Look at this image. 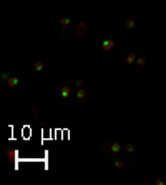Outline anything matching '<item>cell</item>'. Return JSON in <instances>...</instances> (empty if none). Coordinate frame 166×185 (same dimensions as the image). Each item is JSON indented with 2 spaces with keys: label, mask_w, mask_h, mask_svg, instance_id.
Returning <instances> with one entry per match:
<instances>
[{
  "label": "cell",
  "mask_w": 166,
  "mask_h": 185,
  "mask_svg": "<svg viewBox=\"0 0 166 185\" xmlns=\"http://www.w3.org/2000/svg\"><path fill=\"white\" fill-rule=\"evenodd\" d=\"M101 47H103V50H105V52H111V50L115 49V40H113V39H106V40H103Z\"/></svg>",
  "instance_id": "obj_1"
},
{
  "label": "cell",
  "mask_w": 166,
  "mask_h": 185,
  "mask_svg": "<svg viewBox=\"0 0 166 185\" xmlns=\"http://www.w3.org/2000/svg\"><path fill=\"white\" fill-rule=\"evenodd\" d=\"M70 94H71V90H70L68 85H63V87L60 88V97L62 98H68Z\"/></svg>",
  "instance_id": "obj_2"
},
{
  "label": "cell",
  "mask_w": 166,
  "mask_h": 185,
  "mask_svg": "<svg viewBox=\"0 0 166 185\" xmlns=\"http://www.w3.org/2000/svg\"><path fill=\"white\" fill-rule=\"evenodd\" d=\"M19 83H20V78L19 77H9V80H7V85H9L10 88L17 87Z\"/></svg>",
  "instance_id": "obj_3"
},
{
  "label": "cell",
  "mask_w": 166,
  "mask_h": 185,
  "mask_svg": "<svg viewBox=\"0 0 166 185\" xmlns=\"http://www.w3.org/2000/svg\"><path fill=\"white\" fill-rule=\"evenodd\" d=\"M135 19H131V17H128L126 20H125V27H126L128 30H131V29H135Z\"/></svg>",
  "instance_id": "obj_4"
},
{
  "label": "cell",
  "mask_w": 166,
  "mask_h": 185,
  "mask_svg": "<svg viewBox=\"0 0 166 185\" xmlns=\"http://www.w3.org/2000/svg\"><path fill=\"white\" fill-rule=\"evenodd\" d=\"M85 30H87V23H85V22H80L78 27H77V35H83Z\"/></svg>",
  "instance_id": "obj_5"
},
{
  "label": "cell",
  "mask_w": 166,
  "mask_h": 185,
  "mask_svg": "<svg viewBox=\"0 0 166 185\" xmlns=\"http://www.w3.org/2000/svg\"><path fill=\"white\" fill-rule=\"evenodd\" d=\"M110 150H111L113 154H120V152H121V145H120L118 142H113V144L110 145Z\"/></svg>",
  "instance_id": "obj_6"
},
{
  "label": "cell",
  "mask_w": 166,
  "mask_h": 185,
  "mask_svg": "<svg viewBox=\"0 0 166 185\" xmlns=\"http://www.w3.org/2000/svg\"><path fill=\"white\" fill-rule=\"evenodd\" d=\"M77 98H80V100L87 98V90H85L83 87H80L78 90H77Z\"/></svg>",
  "instance_id": "obj_7"
},
{
  "label": "cell",
  "mask_w": 166,
  "mask_h": 185,
  "mask_svg": "<svg viewBox=\"0 0 166 185\" xmlns=\"http://www.w3.org/2000/svg\"><path fill=\"white\" fill-rule=\"evenodd\" d=\"M70 23H71V19H70V17H63V19H60V25H62L63 29H67Z\"/></svg>",
  "instance_id": "obj_8"
},
{
  "label": "cell",
  "mask_w": 166,
  "mask_h": 185,
  "mask_svg": "<svg viewBox=\"0 0 166 185\" xmlns=\"http://www.w3.org/2000/svg\"><path fill=\"white\" fill-rule=\"evenodd\" d=\"M136 53H128L126 55V63L128 65H131V63H135V62H136Z\"/></svg>",
  "instance_id": "obj_9"
},
{
  "label": "cell",
  "mask_w": 166,
  "mask_h": 185,
  "mask_svg": "<svg viewBox=\"0 0 166 185\" xmlns=\"http://www.w3.org/2000/svg\"><path fill=\"white\" fill-rule=\"evenodd\" d=\"M33 68H35V72H42V70L45 68V63H43L42 60H37V62H35V65H33Z\"/></svg>",
  "instance_id": "obj_10"
},
{
  "label": "cell",
  "mask_w": 166,
  "mask_h": 185,
  "mask_svg": "<svg viewBox=\"0 0 166 185\" xmlns=\"http://www.w3.org/2000/svg\"><path fill=\"white\" fill-rule=\"evenodd\" d=\"M125 150H126V154H133L135 152V145L133 144H126L125 145Z\"/></svg>",
  "instance_id": "obj_11"
},
{
  "label": "cell",
  "mask_w": 166,
  "mask_h": 185,
  "mask_svg": "<svg viewBox=\"0 0 166 185\" xmlns=\"http://www.w3.org/2000/svg\"><path fill=\"white\" fill-rule=\"evenodd\" d=\"M113 165L116 167V168H123V167H125V162H123V160H115Z\"/></svg>",
  "instance_id": "obj_12"
},
{
  "label": "cell",
  "mask_w": 166,
  "mask_h": 185,
  "mask_svg": "<svg viewBox=\"0 0 166 185\" xmlns=\"http://www.w3.org/2000/svg\"><path fill=\"white\" fill-rule=\"evenodd\" d=\"M136 63H138V65H141V67H143V65L146 63V60H145V57H138V59H136Z\"/></svg>",
  "instance_id": "obj_13"
},
{
  "label": "cell",
  "mask_w": 166,
  "mask_h": 185,
  "mask_svg": "<svg viewBox=\"0 0 166 185\" xmlns=\"http://www.w3.org/2000/svg\"><path fill=\"white\" fill-rule=\"evenodd\" d=\"M155 184L156 185H165V180H163V178H155Z\"/></svg>",
  "instance_id": "obj_14"
},
{
  "label": "cell",
  "mask_w": 166,
  "mask_h": 185,
  "mask_svg": "<svg viewBox=\"0 0 166 185\" xmlns=\"http://www.w3.org/2000/svg\"><path fill=\"white\" fill-rule=\"evenodd\" d=\"M9 77H10L9 73H2V77H0V78H2L3 82H7V80H9Z\"/></svg>",
  "instance_id": "obj_15"
},
{
  "label": "cell",
  "mask_w": 166,
  "mask_h": 185,
  "mask_svg": "<svg viewBox=\"0 0 166 185\" xmlns=\"http://www.w3.org/2000/svg\"><path fill=\"white\" fill-rule=\"evenodd\" d=\"M75 85H77V87H83V80H77V82H75Z\"/></svg>",
  "instance_id": "obj_16"
},
{
  "label": "cell",
  "mask_w": 166,
  "mask_h": 185,
  "mask_svg": "<svg viewBox=\"0 0 166 185\" xmlns=\"http://www.w3.org/2000/svg\"><path fill=\"white\" fill-rule=\"evenodd\" d=\"M30 112H32L35 117H38V110H37V108H30Z\"/></svg>",
  "instance_id": "obj_17"
}]
</instances>
